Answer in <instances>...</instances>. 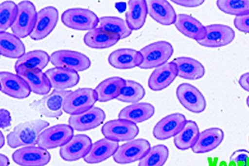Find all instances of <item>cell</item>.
Segmentation results:
<instances>
[{"mask_svg": "<svg viewBox=\"0 0 249 166\" xmlns=\"http://www.w3.org/2000/svg\"><path fill=\"white\" fill-rule=\"evenodd\" d=\"M99 27L107 32L119 35L121 39L128 37L132 33L126 21L118 17L107 16L99 18Z\"/></svg>", "mask_w": 249, "mask_h": 166, "instance_id": "e575fe53", "label": "cell"}, {"mask_svg": "<svg viewBox=\"0 0 249 166\" xmlns=\"http://www.w3.org/2000/svg\"><path fill=\"white\" fill-rule=\"evenodd\" d=\"M145 94L146 91L141 84L126 80V84L116 99L123 103L135 104L143 99Z\"/></svg>", "mask_w": 249, "mask_h": 166, "instance_id": "d590c367", "label": "cell"}, {"mask_svg": "<svg viewBox=\"0 0 249 166\" xmlns=\"http://www.w3.org/2000/svg\"><path fill=\"white\" fill-rule=\"evenodd\" d=\"M12 159L21 166H44L50 162L51 154L42 148L28 147L14 151Z\"/></svg>", "mask_w": 249, "mask_h": 166, "instance_id": "2e32d148", "label": "cell"}, {"mask_svg": "<svg viewBox=\"0 0 249 166\" xmlns=\"http://www.w3.org/2000/svg\"><path fill=\"white\" fill-rule=\"evenodd\" d=\"M102 134L107 139L114 142H126L134 140L139 134L136 124L123 119L110 120L101 129Z\"/></svg>", "mask_w": 249, "mask_h": 166, "instance_id": "52a82bcc", "label": "cell"}, {"mask_svg": "<svg viewBox=\"0 0 249 166\" xmlns=\"http://www.w3.org/2000/svg\"><path fill=\"white\" fill-rule=\"evenodd\" d=\"M25 54V47L19 37L8 32H0V55L10 59H19Z\"/></svg>", "mask_w": 249, "mask_h": 166, "instance_id": "f546056e", "label": "cell"}, {"mask_svg": "<svg viewBox=\"0 0 249 166\" xmlns=\"http://www.w3.org/2000/svg\"><path fill=\"white\" fill-rule=\"evenodd\" d=\"M51 85L54 90L65 91L72 88L79 83L80 76L78 72L63 68L50 69L45 73Z\"/></svg>", "mask_w": 249, "mask_h": 166, "instance_id": "44dd1931", "label": "cell"}, {"mask_svg": "<svg viewBox=\"0 0 249 166\" xmlns=\"http://www.w3.org/2000/svg\"><path fill=\"white\" fill-rule=\"evenodd\" d=\"M110 65L118 69H130L140 67L143 56L140 52L132 49H120L108 56Z\"/></svg>", "mask_w": 249, "mask_h": 166, "instance_id": "7402d4cb", "label": "cell"}, {"mask_svg": "<svg viewBox=\"0 0 249 166\" xmlns=\"http://www.w3.org/2000/svg\"><path fill=\"white\" fill-rule=\"evenodd\" d=\"M12 117L10 112L5 109H1L0 111V128L1 129H8L11 127Z\"/></svg>", "mask_w": 249, "mask_h": 166, "instance_id": "b9f144b4", "label": "cell"}, {"mask_svg": "<svg viewBox=\"0 0 249 166\" xmlns=\"http://www.w3.org/2000/svg\"><path fill=\"white\" fill-rule=\"evenodd\" d=\"M50 126L45 120L36 119L20 123L7 136L9 147L17 148L21 147H35L43 129Z\"/></svg>", "mask_w": 249, "mask_h": 166, "instance_id": "6da1fadb", "label": "cell"}, {"mask_svg": "<svg viewBox=\"0 0 249 166\" xmlns=\"http://www.w3.org/2000/svg\"><path fill=\"white\" fill-rule=\"evenodd\" d=\"M178 76L177 65L174 61L158 67L151 74L148 87L151 90L160 91L169 87Z\"/></svg>", "mask_w": 249, "mask_h": 166, "instance_id": "ffe728a7", "label": "cell"}, {"mask_svg": "<svg viewBox=\"0 0 249 166\" xmlns=\"http://www.w3.org/2000/svg\"><path fill=\"white\" fill-rule=\"evenodd\" d=\"M50 62L58 68L81 72L88 69L91 62L88 56L81 53L71 50H59L50 56Z\"/></svg>", "mask_w": 249, "mask_h": 166, "instance_id": "ba28073f", "label": "cell"}, {"mask_svg": "<svg viewBox=\"0 0 249 166\" xmlns=\"http://www.w3.org/2000/svg\"><path fill=\"white\" fill-rule=\"evenodd\" d=\"M247 106H248V107L249 108V96L247 98Z\"/></svg>", "mask_w": 249, "mask_h": 166, "instance_id": "7dc6e473", "label": "cell"}, {"mask_svg": "<svg viewBox=\"0 0 249 166\" xmlns=\"http://www.w3.org/2000/svg\"><path fill=\"white\" fill-rule=\"evenodd\" d=\"M18 13V6L14 1H5L0 4V32L12 28Z\"/></svg>", "mask_w": 249, "mask_h": 166, "instance_id": "74e56055", "label": "cell"}, {"mask_svg": "<svg viewBox=\"0 0 249 166\" xmlns=\"http://www.w3.org/2000/svg\"><path fill=\"white\" fill-rule=\"evenodd\" d=\"M169 149L163 144L151 148L146 156L140 160L138 166H163L168 160Z\"/></svg>", "mask_w": 249, "mask_h": 166, "instance_id": "8d00e7d4", "label": "cell"}, {"mask_svg": "<svg viewBox=\"0 0 249 166\" xmlns=\"http://www.w3.org/2000/svg\"><path fill=\"white\" fill-rule=\"evenodd\" d=\"M173 61L177 65L179 77L195 81L204 76L205 67L197 60L182 56L176 58Z\"/></svg>", "mask_w": 249, "mask_h": 166, "instance_id": "1f68e13d", "label": "cell"}, {"mask_svg": "<svg viewBox=\"0 0 249 166\" xmlns=\"http://www.w3.org/2000/svg\"><path fill=\"white\" fill-rule=\"evenodd\" d=\"M126 13V22L131 30H138L143 26L148 14V3L145 0H130Z\"/></svg>", "mask_w": 249, "mask_h": 166, "instance_id": "83f0119b", "label": "cell"}, {"mask_svg": "<svg viewBox=\"0 0 249 166\" xmlns=\"http://www.w3.org/2000/svg\"><path fill=\"white\" fill-rule=\"evenodd\" d=\"M5 145V137L2 132H0V148H2Z\"/></svg>", "mask_w": 249, "mask_h": 166, "instance_id": "bcb514c9", "label": "cell"}, {"mask_svg": "<svg viewBox=\"0 0 249 166\" xmlns=\"http://www.w3.org/2000/svg\"><path fill=\"white\" fill-rule=\"evenodd\" d=\"M106 119V114L99 107H92L81 114L71 115L69 118V125L74 130L87 131L96 129Z\"/></svg>", "mask_w": 249, "mask_h": 166, "instance_id": "ac0fdd59", "label": "cell"}, {"mask_svg": "<svg viewBox=\"0 0 249 166\" xmlns=\"http://www.w3.org/2000/svg\"><path fill=\"white\" fill-rule=\"evenodd\" d=\"M125 84L126 80L119 76L108 78L102 81L95 89L98 101L100 103H107L117 98Z\"/></svg>", "mask_w": 249, "mask_h": 166, "instance_id": "4dcf8cb0", "label": "cell"}, {"mask_svg": "<svg viewBox=\"0 0 249 166\" xmlns=\"http://www.w3.org/2000/svg\"><path fill=\"white\" fill-rule=\"evenodd\" d=\"M50 62V56L41 50H35L26 53L17 60L15 70L19 67L42 71Z\"/></svg>", "mask_w": 249, "mask_h": 166, "instance_id": "836d02e7", "label": "cell"}, {"mask_svg": "<svg viewBox=\"0 0 249 166\" xmlns=\"http://www.w3.org/2000/svg\"><path fill=\"white\" fill-rule=\"evenodd\" d=\"M218 8L230 15L243 16L249 14V0H219Z\"/></svg>", "mask_w": 249, "mask_h": 166, "instance_id": "f35d334b", "label": "cell"}, {"mask_svg": "<svg viewBox=\"0 0 249 166\" xmlns=\"http://www.w3.org/2000/svg\"><path fill=\"white\" fill-rule=\"evenodd\" d=\"M92 144L90 137L85 134H77L61 147L60 156L66 162H74L84 158L88 154Z\"/></svg>", "mask_w": 249, "mask_h": 166, "instance_id": "5bb4252c", "label": "cell"}, {"mask_svg": "<svg viewBox=\"0 0 249 166\" xmlns=\"http://www.w3.org/2000/svg\"><path fill=\"white\" fill-rule=\"evenodd\" d=\"M150 148V143L146 139L130 140L119 147L113 159L114 162L119 164L133 163L141 160Z\"/></svg>", "mask_w": 249, "mask_h": 166, "instance_id": "30bf717a", "label": "cell"}, {"mask_svg": "<svg viewBox=\"0 0 249 166\" xmlns=\"http://www.w3.org/2000/svg\"><path fill=\"white\" fill-rule=\"evenodd\" d=\"M119 148V142L103 138L92 144L91 148L84 158V161L90 164L101 163L113 156Z\"/></svg>", "mask_w": 249, "mask_h": 166, "instance_id": "d4e9b609", "label": "cell"}, {"mask_svg": "<svg viewBox=\"0 0 249 166\" xmlns=\"http://www.w3.org/2000/svg\"><path fill=\"white\" fill-rule=\"evenodd\" d=\"M148 3V14L156 22L163 25L175 24L177 15L168 1L151 0Z\"/></svg>", "mask_w": 249, "mask_h": 166, "instance_id": "603a6c76", "label": "cell"}, {"mask_svg": "<svg viewBox=\"0 0 249 166\" xmlns=\"http://www.w3.org/2000/svg\"><path fill=\"white\" fill-rule=\"evenodd\" d=\"M154 113L155 108L153 105L147 103H138L124 108L119 112V118L138 124L150 119Z\"/></svg>", "mask_w": 249, "mask_h": 166, "instance_id": "f1b7e54d", "label": "cell"}, {"mask_svg": "<svg viewBox=\"0 0 249 166\" xmlns=\"http://www.w3.org/2000/svg\"><path fill=\"white\" fill-rule=\"evenodd\" d=\"M120 39L119 35L107 32L101 27L89 31L84 37L85 45L96 49L110 48L116 44Z\"/></svg>", "mask_w": 249, "mask_h": 166, "instance_id": "4316f807", "label": "cell"}, {"mask_svg": "<svg viewBox=\"0 0 249 166\" xmlns=\"http://www.w3.org/2000/svg\"><path fill=\"white\" fill-rule=\"evenodd\" d=\"M174 25L181 34L196 41H201L206 36V27L192 16L179 14Z\"/></svg>", "mask_w": 249, "mask_h": 166, "instance_id": "484cf974", "label": "cell"}, {"mask_svg": "<svg viewBox=\"0 0 249 166\" xmlns=\"http://www.w3.org/2000/svg\"><path fill=\"white\" fill-rule=\"evenodd\" d=\"M176 96L181 105L187 110L196 114H199L205 110L206 100L199 89L188 83L178 86Z\"/></svg>", "mask_w": 249, "mask_h": 166, "instance_id": "8fae6325", "label": "cell"}, {"mask_svg": "<svg viewBox=\"0 0 249 166\" xmlns=\"http://www.w3.org/2000/svg\"><path fill=\"white\" fill-rule=\"evenodd\" d=\"M229 166H249V151L246 149H238L230 157Z\"/></svg>", "mask_w": 249, "mask_h": 166, "instance_id": "ab89813d", "label": "cell"}, {"mask_svg": "<svg viewBox=\"0 0 249 166\" xmlns=\"http://www.w3.org/2000/svg\"><path fill=\"white\" fill-rule=\"evenodd\" d=\"M58 19L59 12L54 7L47 6L39 11L30 37L36 41L45 39L55 28Z\"/></svg>", "mask_w": 249, "mask_h": 166, "instance_id": "4fadbf2b", "label": "cell"}, {"mask_svg": "<svg viewBox=\"0 0 249 166\" xmlns=\"http://www.w3.org/2000/svg\"><path fill=\"white\" fill-rule=\"evenodd\" d=\"M204 39L197 41L206 47H221L230 44L235 37V33L231 27L222 24L207 25Z\"/></svg>", "mask_w": 249, "mask_h": 166, "instance_id": "9a60e30c", "label": "cell"}, {"mask_svg": "<svg viewBox=\"0 0 249 166\" xmlns=\"http://www.w3.org/2000/svg\"><path fill=\"white\" fill-rule=\"evenodd\" d=\"M96 101L98 96L94 89H77L72 91L65 99L63 111L71 115L81 114L90 110Z\"/></svg>", "mask_w": 249, "mask_h": 166, "instance_id": "8992f818", "label": "cell"}, {"mask_svg": "<svg viewBox=\"0 0 249 166\" xmlns=\"http://www.w3.org/2000/svg\"><path fill=\"white\" fill-rule=\"evenodd\" d=\"M199 134L197 123L193 120H187L181 132L174 136V144L180 150L184 151L192 148L197 142Z\"/></svg>", "mask_w": 249, "mask_h": 166, "instance_id": "d6a6232c", "label": "cell"}, {"mask_svg": "<svg viewBox=\"0 0 249 166\" xmlns=\"http://www.w3.org/2000/svg\"><path fill=\"white\" fill-rule=\"evenodd\" d=\"M0 90L7 95L18 99H23L32 92L28 84L18 74L7 71L0 73Z\"/></svg>", "mask_w": 249, "mask_h": 166, "instance_id": "7c38bea8", "label": "cell"}, {"mask_svg": "<svg viewBox=\"0 0 249 166\" xmlns=\"http://www.w3.org/2000/svg\"><path fill=\"white\" fill-rule=\"evenodd\" d=\"M173 2L176 4L185 7V8H197L204 3L203 0H174Z\"/></svg>", "mask_w": 249, "mask_h": 166, "instance_id": "7bdbcfd3", "label": "cell"}, {"mask_svg": "<svg viewBox=\"0 0 249 166\" xmlns=\"http://www.w3.org/2000/svg\"><path fill=\"white\" fill-rule=\"evenodd\" d=\"M240 86L249 92V73L242 74L239 80Z\"/></svg>", "mask_w": 249, "mask_h": 166, "instance_id": "ee69618b", "label": "cell"}, {"mask_svg": "<svg viewBox=\"0 0 249 166\" xmlns=\"http://www.w3.org/2000/svg\"><path fill=\"white\" fill-rule=\"evenodd\" d=\"M186 122V118L180 113L168 115L160 120L154 127V138L159 140L170 139L181 132Z\"/></svg>", "mask_w": 249, "mask_h": 166, "instance_id": "e0dca14e", "label": "cell"}, {"mask_svg": "<svg viewBox=\"0 0 249 166\" xmlns=\"http://www.w3.org/2000/svg\"><path fill=\"white\" fill-rule=\"evenodd\" d=\"M18 6L17 18L11 29L13 34L21 39L30 36L34 31L37 12L34 3L30 1H21Z\"/></svg>", "mask_w": 249, "mask_h": 166, "instance_id": "277c9868", "label": "cell"}, {"mask_svg": "<svg viewBox=\"0 0 249 166\" xmlns=\"http://www.w3.org/2000/svg\"><path fill=\"white\" fill-rule=\"evenodd\" d=\"M234 25L240 32L249 34V14L234 18Z\"/></svg>", "mask_w": 249, "mask_h": 166, "instance_id": "60d3db41", "label": "cell"}, {"mask_svg": "<svg viewBox=\"0 0 249 166\" xmlns=\"http://www.w3.org/2000/svg\"><path fill=\"white\" fill-rule=\"evenodd\" d=\"M62 22L69 28L80 31H90L99 24V18L87 9H69L61 16Z\"/></svg>", "mask_w": 249, "mask_h": 166, "instance_id": "5b68a950", "label": "cell"}, {"mask_svg": "<svg viewBox=\"0 0 249 166\" xmlns=\"http://www.w3.org/2000/svg\"><path fill=\"white\" fill-rule=\"evenodd\" d=\"M16 71L18 75L27 82L32 92L39 95H46L50 92L52 85L48 77L42 71L19 67L16 69Z\"/></svg>", "mask_w": 249, "mask_h": 166, "instance_id": "d6986e66", "label": "cell"}, {"mask_svg": "<svg viewBox=\"0 0 249 166\" xmlns=\"http://www.w3.org/2000/svg\"><path fill=\"white\" fill-rule=\"evenodd\" d=\"M224 132L219 128H212L200 132L192 151L196 154H205L217 148L224 139Z\"/></svg>", "mask_w": 249, "mask_h": 166, "instance_id": "cb8c5ba5", "label": "cell"}, {"mask_svg": "<svg viewBox=\"0 0 249 166\" xmlns=\"http://www.w3.org/2000/svg\"><path fill=\"white\" fill-rule=\"evenodd\" d=\"M72 92V91L53 90L49 95L35 100L30 104V108L46 117H59L63 114L65 100Z\"/></svg>", "mask_w": 249, "mask_h": 166, "instance_id": "3957f363", "label": "cell"}, {"mask_svg": "<svg viewBox=\"0 0 249 166\" xmlns=\"http://www.w3.org/2000/svg\"><path fill=\"white\" fill-rule=\"evenodd\" d=\"M10 160L5 155L1 154L0 156V166H9Z\"/></svg>", "mask_w": 249, "mask_h": 166, "instance_id": "f6af8a7d", "label": "cell"}, {"mask_svg": "<svg viewBox=\"0 0 249 166\" xmlns=\"http://www.w3.org/2000/svg\"><path fill=\"white\" fill-rule=\"evenodd\" d=\"M74 136V129L69 125H58L44 129L38 139L37 145L45 149L61 147Z\"/></svg>", "mask_w": 249, "mask_h": 166, "instance_id": "9c48e42d", "label": "cell"}, {"mask_svg": "<svg viewBox=\"0 0 249 166\" xmlns=\"http://www.w3.org/2000/svg\"><path fill=\"white\" fill-rule=\"evenodd\" d=\"M143 62L140 68H158L167 63L174 54V48L169 42L161 41L151 43L140 51Z\"/></svg>", "mask_w": 249, "mask_h": 166, "instance_id": "7a4b0ae2", "label": "cell"}]
</instances>
